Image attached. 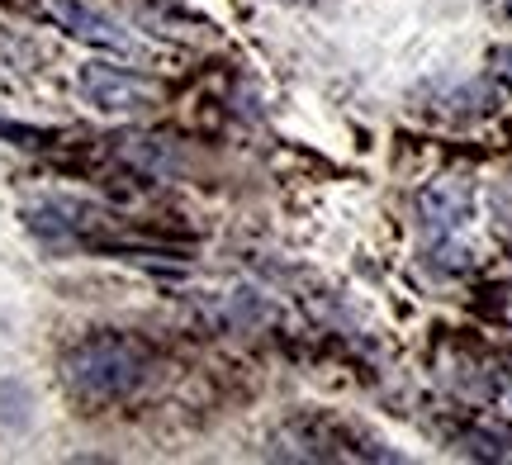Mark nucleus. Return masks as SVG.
<instances>
[{"label":"nucleus","instance_id":"1","mask_svg":"<svg viewBox=\"0 0 512 465\" xmlns=\"http://www.w3.org/2000/svg\"><path fill=\"white\" fill-rule=\"evenodd\" d=\"M147 352L143 342L124 333H95L81 337L62 352V385L76 404H114L143 385Z\"/></svg>","mask_w":512,"mask_h":465},{"label":"nucleus","instance_id":"2","mask_svg":"<svg viewBox=\"0 0 512 465\" xmlns=\"http://www.w3.org/2000/svg\"><path fill=\"white\" fill-rule=\"evenodd\" d=\"M76 91L86 95V105L100 114H138L152 110L162 100V86L152 76H138L133 67H114V62H91L76 76Z\"/></svg>","mask_w":512,"mask_h":465},{"label":"nucleus","instance_id":"3","mask_svg":"<svg viewBox=\"0 0 512 465\" xmlns=\"http://www.w3.org/2000/svg\"><path fill=\"white\" fill-rule=\"evenodd\" d=\"M48 15H53L72 38L91 43V48H100V53H119V57L138 53L133 34H124V29H119L110 15H100V10L81 5V0H48Z\"/></svg>","mask_w":512,"mask_h":465},{"label":"nucleus","instance_id":"4","mask_svg":"<svg viewBox=\"0 0 512 465\" xmlns=\"http://www.w3.org/2000/svg\"><path fill=\"white\" fill-rule=\"evenodd\" d=\"M470 190L456 186V181H437V186L422 190L418 200V214H422V228L432 233V238H441V247L456 238L460 228L470 224Z\"/></svg>","mask_w":512,"mask_h":465},{"label":"nucleus","instance_id":"5","mask_svg":"<svg viewBox=\"0 0 512 465\" xmlns=\"http://www.w3.org/2000/svg\"><path fill=\"white\" fill-rule=\"evenodd\" d=\"M508 15H512V0H508Z\"/></svg>","mask_w":512,"mask_h":465}]
</instances>
